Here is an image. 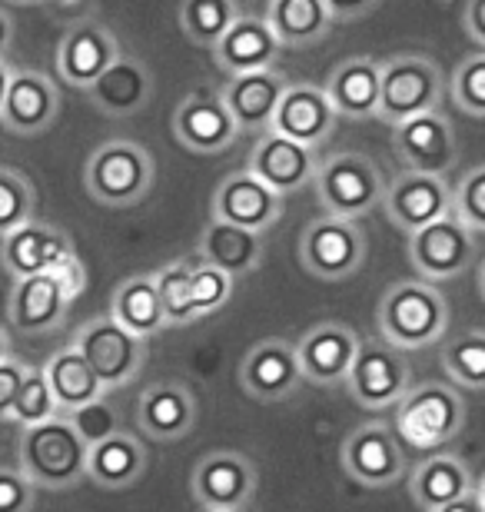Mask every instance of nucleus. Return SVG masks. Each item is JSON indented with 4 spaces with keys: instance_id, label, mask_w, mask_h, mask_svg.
Wrapping results in <instances>:
<instances>
[{
    "instance_id": "obj_1",
    "label": "nucleus",
    "mask_w": 485,
    "mask_h": 512,
    "mask_svg": "<svg viewBox=\"0 0 485 512\" xmlns=\"http://www.w3.org/2000/svg\"><path fill=\"white\" fill-rule=\"evenodd\" d=\"M449 326V303L436 286L426 280H402L392 283L379 300L376 330L396 350H422L436 343Z\"/></svg>"
},
{
    "instance_id": "obj_2",
    "label": "nucleus",
    "mask_w": 485,
    "mask_h": 512,
    "mask_svg": "<svg viewBox=\"0 0 485 512\" xmlns=\"http://www.w3.org/2000/svg\"><path fill=\"white\" fill-rule=\"evenodd\" d=\"M87 453L90 446L77 436L67 416L24 426L17 446L20 473L37 489H70L87 479Z\"/></svg>"
},
{
    "instance_id": "obj_3",
    "label": "nucleus",
    "mask_w": 485,
    "mask_h": 512,
    "mask_svg": "<svg viewBox=\"0 0 485 512\" xmlns=\"http://www.w3.org/2000/svg\"><path fill=\"white\" fill-rule=\"evenodd\" d=\"M313 187L326 213L346 220H363L366 213L383 207L386 180L373 157H366L359 150H339L316 163Z\"/></svg>"
},
{
    "instance_id": "obj_4",
    "label": "nucleus",
    "mask_w": 485,
    "mask_h": 512,
    "mask_svg": "<svg viewBox=\"0 0 485 512\" xmlns=\"http://www.w3.org/2000/svg\"><path fill=\"white\" fill-rule=\"evenodd\" d=\"M157 167L150 150L137 140H107L90 153L84 167V187L90 200L103 207H137L153 187Z\"/></svg>"
},
{
    "instance_id": "obj_5",
    "label": "nucleus",
    "mask_w": 485,
    "mask_h": 512,
    "mask_svg": "<svg viewBox=\"0 0 485 512\" xmlns=\"http://www.w3.org/2000/svg\"><path fill=\"white\" fill-rule=\"evenodd\" d=\"M442 67L426 54H399L383 64V87H379L376 117L389 127L439 110L442 104Z\"/></svg>"
},
{
    "instance_id": "obj_6",
    "label": "nucleus",
    "mask_w": 485,
    "mask_h": 512,
    "mask_svg": "<svg viewBox=\"0 0 485 512\" xmlns=\"http://www.w3.org/2000/svg\"><path fill=\"white\" fill-rule=\"evenodd\" d=\"M462 426H466V403L459 389L449 383L432 380L412 386L396 403V429L416 449L452 443Z\"/></svg>"
},
{
    "instance_id": "obj_7",
    "label": "nucleus",
    "mask_w": 485,
    "mask_h": 512,
    "mask_svg": "<svg viewBox=\"0 0 485 512\" xmlns=\"http://www.w3.org/2000/svg\"><path fill=\"white\" fill-rule=\"evenodd\" d=\"M366 260V233L359 220L346 217H316L299 233V263L309 276L326 283L349 280Z\"/></svg>"
},
{
    "instance_id": "obj_8",
    "label": "nucleus",
    "mask_w": 485,
    "mask_h": 512,
    "mask_svg": "<svg viewBox=\"0 0 485 512\" xmlns=\"http://www.w3.org/2000/svg\"><path fill=\"white\" fill-rule=\"evenodd\" d=\"M74 346L80 356L90 363V370L97 373L100 386L107 389H123L140 376L143 363H147V340L133 336L130 330L113 320V316H94L77 330Z\"/></svg>"
},
{
    "instance_id": "obj_9",
    "label": "nucleus",
    "mask_w": 485,
    "mask_h": 512,
    "mask_svg": "<svg viewBox=\"0 0 485 512\" xmlns=\"http://www.w3.org/2000/svg\"><path fill=\"white\" fill-rule=\"evenodd\" d=\"M343 386L363 409H389L412 389V366L386 340H363Z\"/></svg>"
},
{
    "instance_id": "obj_10",
    "label": "nucleus",
    "mask_w": 485,
    "mask_h": 512,
    "mask_svg": "<svg viewBox=\"0 0 485 512\" xmlns=\"http://www.w3.org/2000/svg\"><path fill=\"white\" fill-rule=\"evenodd\" d=\"M339 463H343L346 476L353 479V483L366 489H386L409 473L406 453H402V439L396 436V429L379 423V419L356 426L353 433L343 439Z\"/></svg>"
},
{
    "instance_id": "obj_11",
    "label": "nucleus",
    "mask_w": 485,
    "mask_h": 512,
    "mask_svg": "<svg viewBox=\"0 0 485 512\" xmlns=\"http://www.w3.org/2000/svg\"><path fill=\"white\" fill-rule=\"evenodd\" d=\"M409 263L419 273V280L426 283H446L472 263L476 253V240L472 230L462 223L456 213L442 217L429 227H422L416 233H409Z\"/></svg>"
},
{
    "instance_id": "obj_12",
    "label": "nucleus",
    "mask_w": 485,
    "mask_h": 512,
    "mask_svg": "<svg viewBox=\"0 0 485 512\" xmlns=\"http://www.w3.org/2000/svg\"><path fill=\"white\" fill-rule=\"evenodd\" d=\"M392 150H396L402 170L446 177L459 160V137L446 114L429 110V114L392 127Z\"/></svg>"
},
{
    "instance_id": "obj_13",
    "label": "nucleus",
    "mask_w": 485,
    "mask_h": 512,
    "mask_svg": "<svg viewBox=\"0 0 485 512\" xmlns=\"http://www.w3.org/2000/svg\"><path fill=\"white\" fill-rule=\"evenodd\" d=\"M256 463L233 449H220V453L203 456L193 466L190 476V493L203 509H230L246 512V506L256 496Z\"/></svg>"
},
{
    "instance_id": "obj_14",
    "label": "nucleus",
    "mask_w": 485,
    "mask_h": 512,
    "mask_svg": "<svg viewBox=\"0 0 485 512\" xmlns=\"http://www.w3.org/2000/svg\"><path fill=\"white\" fill-rule=\"evenodd\" d=\"M383 210L392 227L402 233H416L429 223H436L452 213V190L449 183L436 177V173H416V170H399L396 177L386 183L383 193Z\"/></svg>"
},
{
    "instance_id": "obj_15",
    "label": "nucleus",
    "mask_w": 485,
    "mask_h": 512,
    "mask_svg": "<svg viewBox=\"0 0 485 512\" xmlns=\"http://www.w3.org/2000/svg\"><path fill=\"white\" fill-rule=\"evenodd\" d=\"M213 220L266 233L283 220V197L263 180H256L250 170L226 173L220 187L213 190Z\"/></svg>"
},
{
    "instance_id": "obj_16",
    "label": "nucleus",
    "mask_w": 485,
    "mask_h": 512,
    "mask_svg": "<svg viewBox=\"0 0 485 512\" xmlns=\"http://www.w3.org/2000/svg\"><path fill=\"white\" fill-rule=\"evenodd\" d=\"M240 386L256 403H283L299 393L303 370H299L296 343L260 340L240 363Z\"/></svg>"
},
{
    "instance_id": "obj_17",
    "label": "nucleus",
    "mask_w": 485,
    "mask_h": 512,
    "mask_svg": "<svg viewBox=\"0 0 485 512\" xmlns=\"http://www.w3.org/2000/svg\"><path fill=\"white\" fill-rule=\"evenodd\" d=\"M359 343H363V336L346 323L326 320V323L309 326L296 343L303 380L316 386H339L356 360Z\"/></svg>"
},
{
    "instance_id": "obj_18",
    "label": "nucleus",
    "mask_w": 485,
    "mask_h": 512,
    "mask_svg": "<svg viewBox=\"0 0 485 512\" xmlns=\"http://www.w3.org/2000/svg\"><path fill=\"white\" fill-rule=\"evenodd\" d=\"M240 133L243 130L236 127L220 94H187L173 114V137L180 140V147L203 157L230 150Z\"/></svg>"
},
{
    "instance_id": "obj_19",
    "label": "nucleus",
    "mask_w": 485,
    "mask_h": 512,
    "mask_svg": "<svg viewBox=\"0 0 485 512\" xmlns=\"http://www.w3.org/2000/svg\"><path fill=\"white\" fill-rule=\"evenodd\" d=\"M60 114V90L40 70H14L0 107V127L17 137H37L54 127Z\"/></svg>"
},
{
    "instance_id": "obj_20",
    "label": "nucleus",
    "mask_w": 485,
    "mask_h": 512,
    "mask_svg": "<svg viewBox=\"0 0 485 512\" xmlns=\"http://www.w3.org/2000/svg\"><path fill=\"white\" fill-rule=\"evenodd\" d=\"M316 163H319L316 150H309L303 143L283 137V133H276V130H266L263 137L253 143L246 170H250L256 180H263L270 190L280 193V197H290V193L303 190L306 183H313Z\"/></svg>"
},
{
    "instance_id": "obj_21",
    "label": "nucleus",
    "mask_w": 485,
    "mask_h": 512,
    "mask_svg": "<svg viewBox=\"0 0 485 512\" xmlns=\"http://www.w3.org/2000/svg\"><path fill=\"white\" fill-rule=\"evenodd\" d=\"M336 107L323 87L316 84H290L283 90L280 107H276L273 127L276 133L303 143L309 150H319L336 130Z\"/></svg>"
},
{
    "instance_id": "obj_22",
    "label": "nucleus",
    "mask_w": 485,
    "mask_h": 512,
    "mask_svg": "<svg viewBox=\"0 0 485 512\" xmlns=\"http://www.w3.org/2000/svg\"><path fill=\"white\" fill-rule=\"evenodd\" d=\"M67 256H74V243H70L64 230L50 227V223L30 220L14 233H7V237H0V266L14 280L57 270Z\"/></svg>"
},
{
    "instance_id": "obj_23",
    "label": "nucleus",
    "mask_w": 485,
    "mask_h": 512,
    "mask_svg": "<svg viewBox=\"0 0 485 512\" xmlns=\"http://www.w3.org/2000/svg\"><path fill=\"white\" fill-rule=\"evenodd\" d=\"M123 54L120 40L100 20H80L64 34L57 47V70L70 87L87 90Z\"/></svg>"
},
{
    "instance_id": "obj_24",
    "label": "nucleus",
    "mask_w": 485,
    "mask_h": 512,
    "mask_svg": "<svg viewBox=\"0 0 485 512\" xmlns=\"http://www.w3.org/2000/svg\"><path fill=\"white\" fill-rule=\"evenodd\" d=\"M70 296L60 286L54 273H37V276H24V280L14 283L7 300V320L17 333L24 336H44L54 333L64 316L70 310Z\"/></svg>"
},
{
    "instance_id": "obj_25",
    "label": "nucleus",
    "mask_w": 485,
    "mask_h": 512,
    "mask_svg": "<svg viewBox=\"0 0 485 512\" xmlns=\"http://www.w3.org/2000/svg\"><path fill=\"white\" fill-rule=\"evenodd\" d=\"M196 423V396L187 383H150L137 399V426L153 443H177Z\"/></svg>"
},
{
    "instance_id": "obj_26",
    "label": "nucleus",
    "mask_w": 485,
    "mask_h": 512,
    "mask_svg": "<svg viewBox=\"0 0 485 512\" xmlns=\"http://www.w3.org/2000/svg\"><path fill=\"white\" fill-rule=\"evenodd\" d=\"M84 94L90 97L100 114L107 117H133L150 104L153 97V74L137 57L120 54L103 74L90 84Z\"/></svg>"
},
{
    "instance_id": "obj_27",
    "label": "nucleus",
    "mask_w": 485,
    "mask_h": 512,
    "mask_svg": "<svg viewBox=\"0 0 485 512\" xmlns=\"http://www.w3.org/2000/svg\"><path fill=\"white\" fill-rule=\"evenodd\" d=\"M290 87L283 77V70H256V74H240L230 77L226 87L220 90L226 110L233 114L240 130H270L276 107H280L283 90Z\"/></svg>"
},
{
    "instance_id": "obj_28",
    "label": "nucleus",
    "mask_w": 485,
    "mask_h": 512,
    "mask_svg": "<svg viewBox=\"0 0 485 512\" xmlns=\"http://www.w3.org/2000/svg\"><path fill=\"white\" fill-rule=\"evenodd\" d=\"M280 50L283 47L276 44L266 17L240 14L233 20V27L223 34L220 44L213 47V57L220 70H226L230 77H240V74H256V70L276 67Z\"/></svg>"
},
{
    "instance_id": "obj_29",
    "label": "nucleus",
    "mask_w": 485,
    "mask_h": 512,
    "mask_svg": "<svg viewBox=\"0 0 485 512\" xmlns=\"http://www.w3.org/2000/svg\"><path fill=\"white\" fill-rule=\"evenodd\" d=\"M379 87H383V64L376 57H346L329 70L326 94L336 114L349 120H369L379 110Z\"/></svg>"
},
{
    "instance_id": "obj_30",
    "label": "nucleus",
    "mask_w": 485,
    "mask_h": 512,
    "mask_svg": "<svg viewBox=\"0 0 485 512\" xmlns=\"http://www.w3.org/2000/svg\"><path fill=\"white\" fill-rule=\"evenodd\" d=\"M196 256L206 266H216L233 280L250 276L263 260V233L233 227V223L210 220L196 240Z\"/></svg>"
},
{
    "instance_id": "obj_31",
    "label": "nucleus",
    "mask_w": 485,
    "mask_h": 512,
    "mask_svg": "<svg viewBox=\"0 0 485 512\" xmlns=\"http://www.w3.org/2000/svg\"><path fill=\"white\" fill-rule=\"evenodd\" d=\"M147 446L133 433H113L103 443H94L87 453V479L100 489H130L147 473Z\"/></svg>"
},
{
    "instance_id": "obj_32",
    "label": "nucleus",
    "mask_w": 485,
    "mask_h": 512,
    "mask_svg": "<svg viewBox=\"0 0 485 512\" xmlns=\"http://www.w3.org/2000/svg\"><path fill=\"white\" fill-rule=\"evenodd\" d=\"M469 489H472L469 466L452 453L426 456L419 466H412V473H409V496L422 512L446 506L452 499H459L462 493H469Z\"/></svg>"
},
{
    "instance_id": "obj_33",
    "label": "nucleus",
    "mask_w": 485,
    "mask_h": 512,
    "mask_svg": "<svg viewBox=\"0 0 485 512\" xmlns=\"http://www.w3.org/2000/svg\"><path fill=\"white\" fill-rule=\"evenodd\" d=\"M266 24H270L280 47H316L329 34L333 17L323 0H270L266 4Z\"/></svg>"
},
{
    "instance_id": "obj_34",
    "label": "nucleus",
    "mask_w": 485,
    "mask_h": 512,
    "mask_svg": "<svg viewBox=\"0 0 485 512\" xmlns=\"http://www.w3.org/2000/svg\"><path fill=\"white\" fill-rule=\"evenodd\" d=\"M44 373H47L50 389H54L60 416H70L74 409L94 403V399H100V396H107V389L100 386L97 373L90 370V363L80 356V350L74 343L50 356V360L44 363Z\"/></svg>"
},
{
    "instance_id": "obj_35",
    "label": "nucleus",
    "mask_w": 485,
    "mask_h": 512,
    "mask_svg": "<svg viewBox=\"0 0 485 512\" xmlns=\"http://www.w3.org/2000/svg\"><path fill=\"white\" fill-rule=\"evenodd\" d=\"M110 316L123 326V330L140 336V340H150V336H157L160 330H167L157 286H153V273L150 276H127V280L113 290Z\"/></svg>"
},
{
    "instance_id": "obj_36",
    "label": "nucleus",
    "mask_w": 485,
    "mask_h": 512,
    "mask_svg": "<svg viewBox=\"0 0 485 512\" xmlns=\"http://www.w3.org/2000/svg\"><path fill=\"white\" fill-rule=\"evenodd\" d=\"M236 17H240L236 0H183L180 4V30L190 44L206 50L220 44Z\"/></svg>"
},
{
    "instance_id": "obj_37",
    "label": "nucleus",
    "mask_w": 485,
    "mask_h": 512,
    "mask_svg": "<svg viewBox=\"0 0 485 512\" xmlns=\"http://www.w3.org/2000/svg\"><path fill=\"white\" fill-rule=\"evenodd\" d=\"M442 370L459 389L485 393V330H466L442 346Z\"/></svg>"
},
{
    "instance_id": "obj_38",
    "label": "nucleus",
    "mask_w": 485,
    "mask_h": 512,
    "mask_svg": "<svg viewBox=\"0 0 485 512\" xmlns=\"http://www.w3.org/2000/svg\"><path fill=\"white\" fill-rule=\"evenodd\" d=\"M190 263H167L163 270L153 273V286H157L160 306H163V320L167 326H187L193 320H200L193 310V293H190Z\"/></svg>"
},
{
    "instance_id": "obj_39",
    "label": "nucleus",
    "mask_w": 485,
    "mask_h": 512,
    "mask_svg": "<svg viewBox=\"0 0 485 512\" xmlns=\"http://www.w3.org/2000/svg\"><path fill=\"white\" fill-rule=\"evenodd\" d=\"M54 416H60V406L54 399V389L47 383L44 366H27L24 380H20V389H17L14 409H10V419L20 426H37Z\"/></svg>"
},
{
    "instance_id": "obj_40",
    "label": "nucleus",
    "mask_w": 485,
    "mask_h": 512,
    "mask_svg": "<svg viewBox=\"0 0 485 512\" xmlns=\"http://www.w3.org/2000/svg\"><path fill=\"white\" fill-rule=\"evenodd\" d=\"M34 187L20 170L0 167V237L34 220Z\"/></svg>"
},
{
    "instance_id": "obj_41",
    "label": "nucleus",
    "mask_w": 485,
    "mask_h": 512,
    "mask_svg": "<svg viewBox=\"0 0 485 512\" xmlns=\"http://www.w3.org/2000/svg\"><path fill=\"white\" fill-rule=\"evenodd\" d=\"M452 104L469 117H485V50L459 60L456 74L449 84Z\"/></svg>"
},
{
    "instance_id": "obj_42",
    "label": "nucleus",
    "mask_w": 485,
    "mask_h": 512,
    "mask_svg": "<svg viewBox=\"0 0 485 512\" xmlns=\"http://www.w3.org/2000/svg\"><path fill=\"white\" fill-rule=\"evenodd\" d=\"M233 276H226L223 270H216V266H193L190 273V293H193V310L196 316H210L216 310H223L226 303H230L233 296Z\"/></svg>"
},
{
    "instance_id": "obj_43",
    "label": "nucleus",
    "mask_w": 485,
    "mask_h": 512,
    "mask_svg": "<svg viewBox=\"0 0 485 512\" xmlns=\"http://www.w3.org/2000/svg\"><path fill=\"white\" fill-rule=\"evenodd\" d=\"M452 213L472 233H485V163L462 173V180L452 190Z\"/></svg>"
},
{
    "instance_id": "obj_44",
    "label": "nucleus",
    "mask_w": 485,
    "mask_h": 512,
    "mask_svg": "<svg viewBox=\"0 0 485 512\" xmlns=\"http://www.w3.org/2000/svg\"><path fill=\"white\" fill-rule=\"evenodd\" d=\"M67 419L74 423L77 436L84 439L87 446L103 443L107 436L120 433V416H117V409L107 403V396H100V399H94V403L74 409V413H70Z\"/></svg>"
},
{
    "instance_id": "obj_45",
    "label": "nucleus",
    "mask_w": 485,
    "mask_h": 512,
    "mask_svg": "<svg viewBox=\"0 0 485 512\" xmlns=\"http://www.w3.org/2000/svg\"><path fill=\"white\" fill-rule=\"evenodd\" d=\"M37 503V486L20 473V466H0V512H30Z\"/></svg>"
},
{
    "instance_id": "obj_46",
    "label": "nucleus",
    "mask_w": 485,
    "mask_h": 512,
    "mask_svg": "<svg viewBox=\"0 0 485 512\" xmlns=\"http://www.w3.org/2000/svg\"><path fill=\"white\" fill-rule=\"evenodd\" d=\"M27 373V363H20L17 356H7L0 360V423L10 419V409H14V399H17V389L20 380Z\"/></svg>"
},
{
    "instance_id": "obj_47",
    "label": "nucleus",
    "mask_w": 485,
    "mask_h": 512,
    "mask_svg": "<svg viewBox=\"0 0 485 512\" xmlns=\"http://www.w3.org/2000/svg\"><path fill=\"white\" fill-rule=\"evenodd\" d=\"M333 24H356V20L369 17L383 0H323Z\"/></svg>"
},
{
    "instance_id": "obj_48",
    "label": "nucleus",
    "mask_w": 485,
    "mask_h": 512,
    "mask_svg": "<svg viewBox=\"0 0 485 512\" xmlns=\"http://www.w3.org/2000/svg\"><path fill=\"white\" fill-rule=\"evenodd\" d=\"M60 280V286L67 290V296L70 300H77L80 293L87 290V270H84V263H80V256L74 253V256H67L64 263L57 266V270H50Z\"/></svg>"
},
{
    "instance_id": "obj_49",
    "label": "nucleus",
    "mask_w": 485,
    "mask_h": 512,
    "mask_svg": "<svg viewBox=\"0 0 485 512\" xmlns=\"http://www.w3.org/2000/svg\"><path fill=\"white\" fill-rule=\"evenodd\" d=\"M462 27L466 34L485 47V0H466V10H462Z\"/></svg>"
},
{
    "instance_id": "obj_50",
    "label": "nucleus",
    "mask_w": 485,
    "mask_h": 512,
    "mask_svg": "<svg viewBox=\"0 0 485 512\" xmlns=\"http://www.w3.org/2000/svg\"><path fill=\"white\" fill-rule=\"evenodd\" d=\"M432 512H485V503H482L479 489L472 486L469 493H462L459 499H452V503L439 506V509H432Z\"/></svg>"
},
{
    "instance_id": "obj_51",
    "label": "nucleus",
    "mask_w": 485,
    "mask_h": 512,
    "mask_svg": "<svg viewBox=\"0 0 485 512\" xmlns=\"http://www.w3.org/2000/svg\"><path fill=\"white\" fill-rule=\"evenodd\" d=\"M10 44H14V20H10L4 10H0V60H4Z\"/></svg>"
},
{
    "instance_id": "obj_52",
    "label": "nucleus",
    "mask_w": 485,
    "mask_h": 512,
    "mask_svg": "<svg viewBox=\"0 0 485 512\" xmlns=\"http://www.w3.org/2000/svg\"><path fill=\"white\" fill-rule=\"evenodd\" d=\"M10 77H14V67H10L7 60H0V107H4V97H7Z\"/></svg>"
},
{
    "instance_id": "obj_53",
    "label": "nucleus",
    "mask_w": 485,
    "mask_h": 512,
    "mask_svg": "<svg viewBox=\"0 0 485 512\" xmlns=\"http://www.w3.org/2000/svg\"><path fill=\"white\" fill-rule=\"evenodd\" d=\"M7 356H14V353H10V336H7V330L0 326V360H7Z\"/></svg>"
},
{
    "instance_id": "obj_54",
    "label": "nucleus",
    "mask_w": 485,
    "mask_h": 512,
    "mask_svg": "<svg viewBox=\"0 0 485 512\" xmlns=\"http://www.w3.org/2000/svg\"><path fill=\"white\" fill-rule=\"evenodd\" d=\"M479 293H482V300H485V260L479 263Z\"/></svg>"
},
{
    "instance_id": "obj_55",
    "label": "nucleus",
    "mask_w": 485,
    "mask_h": 512,
    "mask_svg": "<svg viewBox=\"0 0 485 512\" xmlns=\"http://www.w3.org/2000/svg\"><path fill=\"white\" fill-rule=\"evenodd\" d=\"M476 489H479V496H482V503H485V476H482V483Z\"/></svg>"
},
{
    "instance_id": "obj_56",
    "label": "nucleus",
    "mask_w": 485,
    "mask_h": 512,
    "mask_svg": "<svg viewBox=\"0 0 485 512\" xmlns=\"http://www.w3.org/2000/svg\"><path fill=\"white\" fill-rule=\"evenodd\" d=\"M10 4H40V0H10Z\"/></svg>"
},
{
    "instance_id": "obj_57",
    "label": "nucleus",
    "mask_w": 485,
    "mask_h": 512,
    "mask_svg": "<svg viewBox=\"0 0 485 512\" xmlns=\"http://www.w3.org/2000/svg\"><path fill=\"white\" fill-rule=\"evenodd\" d=\"M203 512H230V509H203Z\"/></svg>"
}]
</instances>
